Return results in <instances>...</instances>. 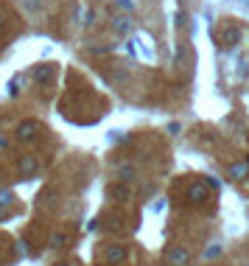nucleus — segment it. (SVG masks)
<instances>
[{
    "instance_id": "nucleus-1",
    "label": "nucleus",
    "mask_w": 249,
    "mask_h": 266,
    "mask_svg": "<svg viewBox=\"0 0 249 266\" xmlns=\"http://www.w3.org/2000/svg\"><path fill=\"white\" fill-rule=\"evenodd\" d=\"M135 31V20L129 17V14H123V17H115L112 20V34L115 36H129Z\"/></svg>"
},
{
    "instance_id": "nucleus-2",
    "label": "nucleus",
    "mask_w": 249,
    "mask_h": 266,
    "mask_svg": "<svg viewBox=\"0 0 249 266\" xmlns=\"http://www.w3.org/2000/svg\"><path fill=\"white\" fill-rule=\"evenodd\" d=\"M165 260H168V266H185L191 260V252L185 246H171V250L165 252Z\"/></svg>"
},
{
    "instance_id": "nucleus-3",
    "label": "nucleus",
    "mask_w": 249,
    "mask_h": 266,
    "mask_svg": "<svg viewBox=\"0 0 249 266\" xmlns=\"http://www.w3.org/2000/svg\"><path fill=\"white\" fill-rule=\"evenodd\" d=\"M17 138L25 140V143H34V140L39 138V126H36L34 120H25V124H20V129H17Z\"/></svg>"
},
{
    "instance_id": "nucleus-4",
    "label": "nucleus",
    "mask_w": 249,
    "mask_h": 266,
    "mask_svg": "<svg viewBox=\"0 0 249 266\" xmlns=\"http://www.w3.org/2000/svg\"><path fill=\"white\" fill-rule=\"evenodd\" d=\"M221 42H224V45H238V42H241V28L233 26V22L224 26L221 28Z\"/></svg>"
},
{
    "instance_id": "nucleus-5",
    "label": "nucleus",
    "mask_w": 249,
    "mask_h": 266,
    "mask_svg": "<svg viewBox=\"0 0 249 266\" xmlns=\"http://www.w3.org/2000/svg\"><path fill=\"white\" fill-rule=\"evenodd\" d=\"M104 260H107V264H121V260H126V250H123L121 244L107 246V252H104Z\"/></svg>"
},
{
    "instance_id": "nucleus-6",
    "label": "nucleus",
    "mask_w": 249,
    "mask_h": 266,
    "mask_svg": "<svg viewBox=\"0 0 249 266\" xmlns=\"http://www.w3.org/2000/svg\"><path fill=\"white\" fill-rule=\"evenodd\" d=\"M188 199H191L193 204H202L207 199V188L205 185H202V182H196V185H191V188H188Z\"/></svg>"
},
{
    "instance_id": "nucleus-7",
    "label": "nucleus",
    "mask_w": 249,
    "mask_h": 266,
    "mask_svg": "<svg viewBox=\"0 0 249 266\" xmlns=\"http://www.w3.org/2000/svg\"><path fill=\"white\" fill-rule=\"evenodd\" d=\"M20 168H22V174H36L39 162H36L34 157H22V160H20Z\"/></svg>"
},
{
    "instance_id": "nucleus-8",
    "label": "nucleus",
    "mask_w": 249,
    "mask_h": 266,
    "mask_svg": "<svg viewBox=\"0 0 249 266\" xmlns=\"http://www.w3.org/2000/svg\"><path fill=\"white\" fill-rule=\"evenodd\" d=\"M34 78H36L39 84H42V82H48V78H50V68H48V64H39V68L34 70Z\"/></svg>"
},
{
    "instance_id": "nucleus-9",
    "label": "nucleus",
    "mask_w": 249,
    "mask_h": 266,
    "mask_svg": "<svg viewBox=\"0 0 249 266\" xmlns=\"http://www.w3.org/2000/svg\"><path fill=\"white\" fill-rule=\"evenodd\" d=\"M109 194L118 196V199H126V196H129V188H126V185H112V190H109Z\"/></svg>"
},
{
    "instance_id": "nucleus-10",
    "label": "nucleus",
    "mask_w": 249,
    "mask_h": 266,
    "mask_svg": "<svg viewBox=\"0 0 249 266\" xmlns=\"http://www.w3.org/2000/svg\"><path fill=\"white\" fill-rule=\"evenodd\" d=\"M22 6H25V12H39L42 0H22Z\"/></svg>"
},
{
    "instance_id": "nucleus-11",
    "label": "nucleus",
    "mask_w": 249,
    "mask_h": 266,
    "mask_svg": "<svg viewBox=\"0 0 249 266\" xmlns=\"http://www.w3.org/2000/svg\"><path fill=\"white\" fill-rule=\"evenodd\" d=\"M62 244H64V232H53V236H50V246H53V250H59Z\"/></svg>"
},
{
    "instance_id": "nucleus-12",
    "label": "nucleus",
    "mask_w": 249,
    "mask_h": 266,
    "mask_svg": "<svg viewBox=\"0 0 249 266\" xmlns=\"http://www.w3.org/2000/svg\"><path fill=\"white\" fill-rule=\"evenodd\" d=\"M118 174H121V180H132L135 168H132V166H121V171H118Z\"/></svg>"
},
{
    "instance_id": "nucleus-13",
    "label": "nucleus",
    "mask_w": 249,
    "mask_h": 266,
    "mask_svg": "<svg viewBox=\"0 0 249 266\" xmlns=\"http://www.w3.org/2000/svg\"><path fill=\"white\" fill-rule=\"evenodd\" d=\"M115 6L123 8V12H129V8H132V0H115Z\"/></svg>"
},
{
    "instance_id": "nucleus-14",
    "label": "nucleus",
    "mask_w": 249,
    "mask_h": 266,
    "mask_svg": "<svg viewBox=\"0 0 249 266\" xmlns=\"http://www.w3.org/2000/svg\"><path fill=\"white\" fill-rule=\"evenodd\" d=\"M230 174H233V176H235V180H238V176H241V174H244V166H233V168H230Z\"/></svg>"
},
{
    "instance_id": "nucleus-15",
    "label": "nucleus",
    "mask_w": 249,
    "mask_h": 266,
    "mask_svg": "<svg viewBox=\"0 0 249 266\" xmlns=\"http://www.w3.org/2000/svg\"><path fill=\"white\" fill-rule=\"evenodd\" d=\"M221 252V246H210V250H207V258H213V255H219Z\"/></svg>"
},
{
    "instance_id": "nucleus-16",
    "label": "nucleus",
    "mask_w": 249,
    "mask_h": 266,
    "mask_svg": "<svg viewBox=\"0 0 249 266\" xmlns=\"http://www.w3.org/2000/svg\"><path fill=\"white\" fill-rule=\"evenodd\" d=\"M0 28H3V12H0Z\"/></svg>"
},
{
    "instance_id": "nucleus-17",
    "label": "nucleus",
    "mask_w": 249,
    "mask_h": 266,
    "mask_svg": "<svg viewBox=\"0 0 249 266\" xmlns=\"http://www.w3.org/2000/svg\"><path fill=\"white\" fill-rule=\"evenodd\" d=\"M56 266H67V264H56Z\"/></svg>"
}]
</instances>
